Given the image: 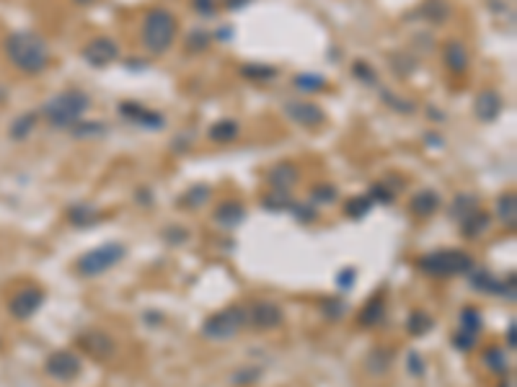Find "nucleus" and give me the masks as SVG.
<instances>
[{
  "label": "nucleus",
  "mask_w": 517,
  "mask_h": 387,
  "mask_svg": "<svg viewBox=\"0 0 517 387\" xmlns=\"http://www.w3.org/2000/svg\"><path fill=\"white\" fill-rule=\"evenodd\" d=\"M368 196H370V199H373V201H383V204H390V201L396 199V196H393V191H390L388 186H383V184H375V186L370 189Z\"/></svg>",
  "instance_id": "44"
},
{
  "label": "nucleus",
  "mask_w": 517,
  "mask_h": 387,
  "mask_svg": "<svg viewBox=\"0 0 517 387\" xmlns=\"http://www.w3.org/2000/svg\"><path fill=\"white\" fill-rule=\"evenodd\" d=\"M238 134H240V124L233 119H223L210 127L212 142H233V140H238Z\"/></svg>",
  "instance_id": "21"
},
{
  "label": "nucleus",
  "mask_w": 517,
  "mask_h": 387,
  "mask_svg": "<svg viewBox=\"0 0 517 387\" xmlns=\"http://www.w3.org/2000/svg\"><path fill=\"white\" fill-rule=\"evenodd\" d=\"M313 201H318V204H334V201H337V189L334 186H315L313 189Z\"/></svg>",
  "instance_id": "43"
},
{
  "label": "nucleus",
  "mask_w": 517,
  "mask_h": 387,
  "mask_svg": "<svg viewBox=\"0 0 517 387\" xmlns=\"http://www.w3.org/2000/svg\"><path fill=\"white\" fill-rule=\"evenodd\" d=\"M489 222H492V217H489V212H481V209H473L471 215L463 217V232L468 235V238H479L481 232L487 230Z\"/></svg>",
  "instance_id": "20"
},
{
  "label": "nucleus",
  "mask_w": 517,
  "mask_h": 387,
  "mask_svg": "<svg viewBox=\"0 0 517 387\" xmlns=\"http://www.w3.org/2000/svg\"><path fill=\"white\" fill-rule=\"evenodd\" d=\"M248 321L254 323L259 331H272V328L282 326V310H279L277 302H272V299H262V302H256V305L251 307Z\"/></svg>",
  "instance_id": "12"
},
{
  "label": "nucleus",
  "mask_w": 517,
  "mask_h": 387,
  "mask_svg": "<svg viewBox=\"0 0 517 387\" xmlns=\"http://www.w3.org/2000/svg\"><path fill=\"white\" fill-rule=\"evenodd\" d=\"M502 387H507V385H502Z\"/></svg>",
  "instance_id": "51"
},
{
  "label": "nucleus",
  "mask_w": 517,
  "mask_h": 387,
  "mask_svg": "<svg viewBox=\"0 0 517 387\" xmlns=\"http://www.w3.org/2000/svg\"><path fill=\"white\" fill-rule=\"evenodd\" d=\"M91 98L83 90H62L57 96L47 98L42 106V117H45L52 127H73L75 121L83 119V114L88 112Z\"/></svg>",
  "instance_id": "3"
},
{
  "label": "nucleus",
  "mask_w": 517,
  "mask_h": 387,
  "mask_svg": "<svg viewBox=\"0 0 517 387\" xmlns=\"http://www.w3.org/2000/svg\"><path fill=\"white\" fill-rule=\"evenodd\" d=\"M78 3H91V0H78Z\"/></svg>",
  "instance_id": "50"
},
{
  "label": "nucleus",
  "mask_w": 517,
  "mask_h": 387,
  "mask_svg": "<svg viewBox=\"0 0 517 387\" xmlns=\"http://www.w3.org/2000/svg\"><path fill=\"white\" fill-rule=\"evenodd\" d=\"M179 31V21L168 8H150L143 18V47L150 54H165Z\"/></svg>",
  "instance_id": "2"
},
{
  "label": "nucleus",
  "mask_w": 517,
  "mask_h": 387,
  "mask_svg": "<svg viewBox=\"0 0 517 387\" xmlns=\"http://www.w3.org/2000/svg\"><path fill=\"white\" fill-rule=\"evenodd\" d=\"M6 54L21 73L39 75L50 62V47L37 31H16L6 39Z\"/></svg>",
  "instance_id": "1"
},
{
  "label": "nucleus",
  "mask_w": 517,
  "mask_h": 387,
  "mask_svg": "<svg viewBox=\"0 0 517 387\" xmlns=\"http://www.w3.org/2000/svg\"><path fill=\"white\" fill-rule=\"evenodd\" d=\"M383 318H385V299H383L381 294H375V297L370 299L368 305L362 307L360 326L362 328H375V326H381Z\"/></svg>",
  "instance_id": "19"
},
{
  "label": "nucleus",
  "mask_w": 517,
  "mask_h": 387,
  "mask_svg": "<svg viewBox=\"0 0 517 387\" xmlns=\"http://www.w3.org/2000/svg\"><path fill=\"white\" fill-rule=\"evenodd\" d=\"M120 114L124 117V119L135 121V124H140V127H145V129H163L165 127L163 114L153 112V109H145V106L135 104V101H122Z\"/></svg>",
  "instance_id": "11"
},
{
  "label": "nucleus",
  "mask_w": 517,
  "mask_h": 387,
  "mask_svg": "<svg viewBox=\"0 0 517 387\" xmlns=\"http://www.w3.org/2000/svg\"><path fill=\"white\" fill-rule=\"evenodd\" d=\"M262 377V369H256V367H248V369H240V372L233 374V382L236 385H251Z\"/></svg>",
  "instance_id": "41"
},
{
  "label": "nucleus",
  "mask_w": 517,
  "mask_h": 387,
  "mask_svg": "<svg viewBox=\"0 0 517 387\" xmlns=\"http://www.w3.org/2000/svg\"><path fill=\"white\" fill-rule=\"evenodd\" d=\"M264 204L269 209H290L293 207V201H290V196H287V191H272L267 199H264Z\"/></svg>",
  "instance_id": "38"
},
{
  "label": "nucleus",
  "mask_w": 517,
  "mask_h": 387,
  "mask_svg": "<svg viewBox=\"0 0 517 387\" xmlns=\"http://www.w3.org/2000/svg\"><path fill=\"white\" fill-rule=\"evenodd\" d=\"M473 112H476V117L481 121H494L502 114V96L492 88L481 90L479 96H476V101H473Z\"/></svg>",
  "instance_id": "14"
},
{
  "label": "nucleus",
  "mask_w": 517,
  "mask_h": 387,
  "mask_svg": "<svg viewBox=\"0 0 517 387\" xmlns=\"http://www.w3.org/2000/svg\"><path fill=\"white\" fill-rule=\"evenodd\" d=\"M37 119H39V117L34 112L21 114V117H18V119L11 124V137H13V140H26V137L31 134V129L37 127Z\"/></svg>",
  "instance_id": "22"
},
{
  "label": "nucleus",
  "mask_w": 517,
  "mask_h": 387,
  "mask_svg": "<svg viewBox=\"0 0 517 387\" xmlns=\"http://www.w3.org/2000/svg\"><path fill=\"white\" fill-rule=\"evenodd\" d=\"M321 310H323V315H326V318H329V321H337V318H342V315H344V302H342V299H326V302H323L321 305Z\"/></svg>",
  "instance_id": "39"
},
{
  "label": "nucleus",
  "mask_w": 517,
  "mask_h": 387,
  "mask_svg": "<svg viewBox=\"0 0 517 387\" xmlns=\"http://www.w3.org/2000/svg\"><path fill=\"white\" fill-rule=\"evenodd\" d=\"M460 328H463V331H471V333L479 335V331H481V315H479V310H476V307H463V310H460Z\"/></svg>",
  "instance_id": "32"
},
{
  "label": "nucleus",
  "mask_w": 517,
  "mask_h": 387,
  "mask_svg": "<svg viewBox=\"0 0 517 387\" xmlns=\"http://www.w3.org/2000/svg\"><path fill=\"white\" fill-rule=\"evenodd\" d=\"M285 114L295 121V124L308 127V129L318 127V124H323V119H326V114H323L321 106L310 104V101H287Z\"/></svg>",
  "instance_id": "10"
},
{
  "label": "nucleus",
  "mask_w": 517,
  "mask_h": 387,
  "mask_svg": "<svg viewBox=\"0 0 517 387\" xmlns=\"http://www.w3.org/2000/svg\"><path fill=\"white\" fill-rule=\"evenodd\" d=\"M419 268L429 276H458L468 274L473 268V258L463 251H435L419 261Z\"/></svg>",
  "instance_id": "4"
},
{
  "label": "nucleus",
  "mask_w": 517,
  "mask_h": 387,
  "mask_svg": "<svg viewBox=\"0 0 517 387\" xmlns=\"http://www.w3.org/2000/svg\"><path fill=\"white\" fill-rule=\"evenodd\" d=\"M388 367H390V351L388 349H385V351L375 349L373 354L368 357V369L373 374H383L385 369H388Z\"/></svg>",
  "instance_id": "30"
},
{
  "label": "nucleus",
  "mask_w": 517,
  "mask_h": 387,
  "mask_svg": "<svg viewBox=\"0 0 517 387\" xmlns=\"http://www.w3.org/2000/svg\"><path fill=\"white\" fill-rule=\"evenodd\" d=\"M215 8H218V3L215 0H194V11L202 16H212L215 13Z\"/></svg>",
  "instance_id": "45"
},
{
  "label": "nucleus",
  "mask_w": 517,
  "mask_h": 387,
  "mask_svg": "<svg viewBox=\"0 0 517 387\" xmlns=\"http://www.w3.org/2000/svg\"><path fill=\"white\" fill-rule=\"evenodd\" d=\"M422 13L427 16V18H432L435 23H443L450 16V6L445 0H427V3L422 6Z\"/></svg>",
  "instance_id": "25"
},
{
  "label": "nucleus",
  "mask_w": 517,
  "mask_h": 387,
  "mask_svg": "<svg viewBox=\"0 0 517 387\" xmlns=\"http://www.w3.org/2000/svg\"><path fill=\"white\" fill-rule=\"evenodd\" d=\"M122 258H124V246H120V243H104V246L93 248L88 254H83L81 258H78V263H75V268H78V274L81 276L91 279V276L104 274V271H109L112 266H117Z\"/></svg>",
  "instance_id": "5"
},
{
  "label": "nucleus",
  "mask_w": 517,
  "mask_h": 387,
  "mask_svg": "<svg viewBox=\"0 0 517 387\" xmlns=\"http://www.w3.org/2000/svg\"><path fill=\"white\" fill-rule=\"evenodd\" d=\"M496 215H499V220H502V222L510 225V227L515 225V215H517L515 194L507 191V194H502V196H499V201H496Z\"/></svg>",
  "instance_id": "24"
},
{
  "label": "nucleus",
  "mask_w": 517,
  "mask_h": 387,
  "mask_svg": "<svg viewBox=\"0 0 517 387\" xmlns=\"http://www.w3.org/2000/svg\"><path fill=\"white\" fill-rule=\"evenodd\" d=\"M246 323L248 313L243 307H225V310H220V313H215L212 318L204 321L202 333L204 338H212V341H231Z\"/></svg>",
  "instance_id": "6"
},
{
  "label": "nucleus",
  "mask_w": 517,
  "mask_h": 387,
  "mask_svg": "<svg viewBox=\"0 0 517 387\" xmlns=\"http://www.w3.org/2000/svg\"><path fill=\"white\" fill-rule=\"evenodd\" d=\"M352 70H354V78H360L365 85H375V81H378V75H375V70L368 65V62H354L352 65Z\"/></svg>",
  "instance_id": "37"
},
{
  "label": "nucleus",
  "mask_w": 517,
  "mask_h": 387,
  "mask_svg": "<svg viewBox=\"0 0 517 387\" xmlns=\"http://www.w3.org/2000/svg\"><path fill=\"white\" fill-rule=\"evenodd\" d=\"M295 88L306 90V93H315V90L326 88V78L321 75H310V73H303V75H295Z\"/></svg>",
  "instance_id": "26"
},
{
  "label": "nucleus",
  "mask_w": 517,
  "mask_h": 387,
  "mask_svg": "<svg viewBox=\"0 0 517 387\" xmlns=\"http://www.w3.org/2000/svg\"><path fill=\"white\" fill-rule=\"evenodd\" d=\"M78 346H81L86 354H91V357L96 359H106L112 357L114 351V341L109 338L106 333H98V331H93V333H83L78 335Z\"/></svg>",
  "instance_id": "15"
},
{
  "label": "nucleus",
  "mask_w": 517,
  "mask_h": 387,
  "mask_svg": "<svg viewBox=\"0 0 517 387\" xmlns=\"http://www.w3.org/2000/svg\"><path fill=\"white\" fill-rule=\"evenodd\" d=\"M453 343H455V349H460V351H471L473 346H476V333L460 328V331L455 333V338H453Z\"/></svg>",
  "instance_id": "40"
},
{
  "label": "nucleus",
  "mask_w": 517,
  "mask_h": 387,
  "mask_svg": "<svg viewBox=\"0 0 517 387\" xmlns=\"http://www.w3.org/2000/svg\"><path fill=\"white\" fill-rule=\"evenodd\" d=\"M409 367H412L414 374H424V364H422L419 354H412V357H409Z\"/></svg>",
  "instance_id": "46"
},
{
  "label": "nucleus",
  "mask_w": 517,
  "mask_h": 387,
  "mask_svg": "<svg viewBox=\"0 0 517 387\" xmlns=\"http://www.w3.org/2000/svg\"><path fill=\"white\" fill-rule=\"evenodd\" d=\"M207 199H210V189H207V186H194V189H189V191L181 196L179 204H184V207H202Z\"/></svg>",
  "instance_id": "31"
},
{
  "label": "nucleus",
  "mask_w": 517,
  "mask_h": 387,
  "mask_svg": "<svg viewBox=\"0 0 517 387\" xmlns=\"http://www.w3.org/2000/svg\"><path fill=\"white\" fill-rule=\"evenodd\" d=\"M269 186H274V191H287L298 184V165L295 163H279L267 173Z\"/></svg>",
  "instance_id": "16"
},
{
  "label": "nucleus",
  "mask_w": 517,
  "mask_h": 387,
  "mask_svg": "<svg viewBox=\"0 0 517 387\" xmlns=\"http://www.w3.org/2000/svg\"><path fill=\"white\" fill-rule=\"evenodd\" d=\"M240 75L243 78H254V81H269L277 75V70L269 65H243L240 67Z\"/></svg>",
  "instance_id": "33"
},
{
  "label": "nucleus",
  "mask_w": 517,
  "mask_h": 387,
  "mask_svg": "<svg viewBox=\"0 0 517 387\" xmlns=\"http://www.w3.org/2000/svg\"><path fill=\"white\" fill-rule=\"evenodd\" d=\"M104 129L106 127L101 121H75L73 127H70V132H73L75 137H93V134H101Z\"/></svg>",
  "instance_id": "35"
},
{
  "label": "nucleus",
  "mask_w": 517,
  "mask_h": 387,
  "mask_svg": "<svg viewBox=\"0 0 517 387\" xmlns=\"http://www.w3.org/2000/svg\"><path fill=\"white\" fill-rule=\"evenodd\" d=\"M243 217H246V209H243V204L236 199L220 201L218 209H215V222H218L220 227H236V225L243 222Z\"/></svg>",
  "instance_id": "17"
},
{
  "label": "nucleus",
  "mask_w": 517,
  "mask_h": 387,
  "mask_svg": "<svg viewBox=\"0 0 517 387\" xmlns=\"http://www.w3.org/2000/svg\"><path fill=\"white\" fill-rule=\"evenodd\" d=\"M406 331L412 335H422V333H427V331H432V318H429L427 313H412L409 315V321H406Z\"/></svg>",
  "instance_id": "27"
},
{
  "label": "nucleus",
  "mask_w": 517,
  "mask_h": 387,
  "mask_svg": "<svg viewBox=\"0 0 517 387\" xmlns=\"http://www.w3.org/2000/svg\"><path fill=\"white\" fill-rule=\"evenodd\" d=\"M381 96H383V101H385L388 106H393V109H396L398 114H412L414 112V104H409V101H404V98L393 96V93H390L388 88H383Z\"/></svg>",
  "instance_id": "36"
},
{
  "label": "nucleus",
  "mask_w": 517,
  "mask_h": 387,
  "mask_svg": "<svg viewBox=\"0 0 517 387\" xmlns=\"http://www.w3.org/2000/svg\"><path fill=\"white\" fill-rule=\"evenodd\" d=\"M437 207H440V196H437L432 189H422V191L414 194L412 201H409V209H412V215H417V217L435 215Z\"/></svg>",
  "instance_id": "18"
},
{
  "label": "nucleus",
  "mask_w": 517,
  "mask_h": 387,
  "mask_svg": "<svg viewBox=\"0 0 517 387\" xmlns=\"http://www.w3.org/2000/svg\"><path fill=\"white\" fill-rule=\"evenodd\" d=\"M484 364L492 369V372H504L507 369V359H504V351L502 349H487L484 351Z\"/></svg>",
  "instance_id": "34"
},
{
  "label": "nucleus",
  "mask_w": 517,
  "mask_h": 387,
  "mask_svg": "<svg viewBox=\"0 0 517 387\" xmlns=\"http://www.w3.org/2000/svg\"><path fill=\"white\" fill-rule=\"evenodd\" d=\"M347 215L354 217V220H360V217H365L373 209V199L370 196H352V199L344 204Z\"/></svg>",
  "instance_id": "29"
},
{
  "label": "nucleus",
  "mask_w": 517,
  "mask_h": 387,
  "mask_svg": "<svg viewBox=\"0 0 517 387\" xmlns=\"http://www.w3.org/2000/svg\"><path fill=\"white\" fill-rule=\"evenodd\" d=\"M515 333H517V328H515V321H512V323H510V333H507V335H510V338H507V341H510V346H512V349H515Z\"/></svg>",
  "instance_id": "49"
},
{
  "label": "nucleus",
  "mask_w": 517,
  "mask_h": 387,
  "mask_svg": "<svg viewBox=\"0 0 517 387\" xmlns=\"http://www.w3.org/2000/svg\"><path fill=\"white\" fill-rule=\"evenodd\" d=\"M45 369L52 380L68 382L81 374L83 362L78 359V354H73V351H54V354H50V359H47Z\"/></svg>",
  "instance_id": "7"
},
{
  "label": "nucleus",
  "mask_w": 517,
  "mask_h": 387,
  "mask_svg": "<svg viewBox=\"0 0 517 387\" xmlns=\"http://www.w3.org/2000/svg\"><path fill=\"white\" fill-rule=\"evenodd\" d=\"M42 302H45L42 290H37V287H26V290L16 292L13 297H11L8 310H11V315H13L16 321H26V318H31V315L42 307Z\"/></svg>",
  "instance_id": "9"
},
{
  "label": "nucleus",
  "mask_w": 517,
  "mask_h": 387,
  "mask_svg": "<svg viewBox=\"0 0 517 387\" xmlns=\"http://www.w3.org/2000/svg\"><path fill=\"white\" fill-rule=\"evenodd\" d=\"M223 3L228 11H238V8H243L246 3H251V0H223Z\"/></svg>",
  "instance_id": "48"
},
{
  "label": "nucleus",
  "mask_w": 517,
  "mask_h": 387,
  "mask_svg": "<svg viewBox=\"0 0 517 387\" xmlns=\"http://www.w3.org/2000/svg\"><path fill=\"white\" fill-rule=\"evenodd\" d=\"M120 57V44L112 37H96L93 42L83 47V60L93 67H106L112 65Z\"/></svg>",
  "instance_id": "8"
},
{
  "label": "nucleus",
  "mask_w": 517,
  "mask_h": 387,
  "mask_svg": "<svg viewBox=\"0 0 517 387\" xmlns=\"http://www.w3.org/2000/svg\"><path fill=\"white\" fill-rule=\"evenodd\" d=\"M96 220V209L91 207V204H75L70 209V222L78 225V227H86V225H93Z\"/></svg>",
  "instance_id": "28"
},
{
  "label": "nucleus",
  "mask_w": 517,
  "mask_h": 387,
  "mask_svg": "<svg viewBox=\"0 0 517 387\" xmlns=\"http://www.w3.org/2000/svg\"><path fill=\"white\" fill-rule=\"evenodd\" d=\"M207 44H210V37H207V31H194L192 37H189V44L187 49H192V52H202V49H207Z\"/></svg>",
  "instance_id": "42"
},
{
  "label": "nucleus",
  "mask_w": 517,
  "mask_h": 387,
  "mask_svg": "<svg viewBox=\"0 0 517 387\" xmlns=\"http://www.w3.org/2000/svg\"><path fill=\"white\" fill-rule=\"evenodd\" d=\"M443 60L453 75H465L468 73V65H471V57H468V47L458 39H450L443 47Z\"/></svg>",
  "instance_id": "13"
},
{
  "label": "nucleus",
  "mask_w": 517,
  "mask_h": 387,
  "mask_svg": "<svg viewBox=\"0 0 517 387\" xmlns=\"http://www.w3.org/2000/svg\"><path fill=\"white\" fill-rule=\"evenodd\" d=\"M354 282V271L352 268H347L344 274H339V287H352Z\"/></svg>",
  "instance_id": "47"
},
{
  "label": "nucleus",
  "mask_w": 517,
  "mask_h": 387,
  "mask_svg": "<svg viewBox=\"0 0 517 387\" xmlns=\"http://www.w3.org/2000/svg\"><path fill=\"white\" fill-rule=\"evenodd\" d=\"M473 209H479V199L473 194H458L453 199V207H450V215L455 220H463L465 215H471Z\"/></svg>",
  "instance_id": "23"
}]
</instances>
